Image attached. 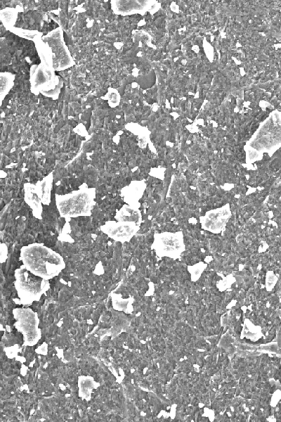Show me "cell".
<instances>
[{
  "label": "cell",
  "instance_id": "cell-2",
  "mask_svg": "<svg viewBox=\"0 0 281 422\" xmlns=\"http://www.w3.org/2000/svg\"><path fill=\"white\" fill-rule=\"evenodd\" d=\"M37 51L41 63L31 69V84L34 94L42 92L48 96L58 94L59 79L55 75L53 58L49 47L41 40H37Z\"/></svg>",
  "mask_w": 281,
  "mask_h": 422
},
{
  "label": "cell",
  "instance_id": "cell-8",
  "mask_svg": "<svg viewBox=\"0 0 281 422\" xmlns=\"http://www.w3.org/2000/svg\"><path fill=\"white\" fill-rule=\"evenodd\" d=\"M42 40L51 50L54 70L64 69L72 65L73 61L62 41L59 31L51 34L50 37L46 36Z\"/></svg>",
  "mask_w": 281,
  "mask_h": 422
},
{
  "label": "cell",
  "instance_id": "cell-3",
  "mask_svg": "<svg viewBox=\"0 0 281 422\" xmlns=\"http://www.w3.org/2000/svg\"><path fill=\"white\" fill-rule=\"evenodd\" d=\"M95 188L81 186L79 189L63 195H55V204L61 217L70 219L89 217L96 205Z\"/></svg>",
  "mask_w": 281,
  "mask_h": 422
},
{
  "label": "cell",
  "instance_id": "cell-10",
  "mask_svg": "<svg viewBox=\"0 0 281 422\" xmlns=\"http://www.w3.org/2000/svg\"><path fill=\"white\" fill-rule=\"evenodd\" d=\"M146 186L145 180L132 181L121 189V196L127 205H140L139 200L143 197Z\"/></svg>",
  "mask_w": 281,
  "mask_h": 422
},
{
  "label": "cell",
  "instance_id": "cell-1",
  "mask_svg": "<svg viewBox=\"0 0 281 422\" xmlns=\"http://www.w3.org/2000/svg\"><path fill=\"white\" fill-rule=\"evenodd\" d=\"M23 265L34 274L49 280L65 267L63 257L42 243H32L20 250Z\"/></svg>",
  "mask_w": 281,
  "mask_h": 422
},
{
  "label": "cell",
  "instance_id": "cell-17",
  "mask_svg": "<svg viewBox=\"0 0 281 422\" xmlns=\"http://www.w3.org/2000/svg\"><path fill=\"white\" fill-rule=\"evenodd\" d=\"M206 264L203 262H199L192 266L188 267V270L190 272L192 281H196L198 279L202 271L206 268Z\"/></svg>",
  "mask_w": 281,
  "mask_h": 422
},
{
  "label": "cell",
  "instance_id": "cell-5",
  "mask_svg": "<svg viewBox=\"0 0 281 422\" xmlns=\"http://www.w3.org/2000/svg\"><path fill=\"white\" fill-rule=\"evenodd\" d=\"M15 327L23 335L24 345L34 346L41 338L39 319L31 308H15L13 310Z\"/></svg>",
  "mask_w": 281,
  "mask_h": 422
},
{
  "label": "cell",
  "instance_id": "cell-12",
  "mask_svg": "<svg viewBox=\"0 0 281 422\" xmlns=\"http://www.w3.org/2000/svg\"><path fill=\"white\" fill-rule=\"evenodd\" d=\"M53 172H51L47 176L39 181L35 185L36 192L42 205H49L51 201V190L53 188Z\"/></svg>",
  "mask_w": 281,
  "mask_h": 422
},
{
  "label": "cell",
  "instance_id": "cell-16",
  "mask_svg": "<svg viewBox=\"0 0 281 422\" xmlns=\"http://www.w3.org/2000/svg\"><path fill=\"white\" fill-rule=\"evenodd\" d=\"M17 11L13 8H4L0 10V19L4 25L8 29H11L16 21L18 14Z\"/></svg>",
  "mask_w": 281,
  "mask_h": 422
},
{
  "label": "cell",
  "instance_id": "cell-9",
  "mask_svg": "<svg viewBox=\"0 0 281 422\" xmlns=\"http://www.w3.org/2000/svg\"><path fill=\"white\" fill-rule=\"evenodd\" d=\"M139 229V224L135 222L120 221H107L100 227L110 238L122 243L130 241Z\"/></svg>",
  "mask_w": 281,
  "mask_h": 422
},
{
  "label": "cell",
  "instance_id": "cell-4",
  "mask_svg": "<svg viewBox=\"0 0 281 422\" xmlns=\"http://www.w3.org/2000/svg\"><path fill=\"white\" fill-rule=\"evenodd\" d=\"M14 276L15 288L22 305H30L34 301H39L49 289L48 280L34 274L24 265L15 269Z\"/></svg>",
  "mask_w": 281,
  "mask_h": 422
},
{
  "label": "cell",
  "instance_id": "cell-6",
  "mask_svg": "<svg viewBox=\"0 0 281 422\" xmlns=\"http://www.w3.org/2000/svg\"><path fill=\"white\" fill-rule=\"evenodd\" d=\"M152 249L159 257L178 258L185 250L182 231L155 233Z\"/></svg>",
  "mask_w": 281,
  "mask_h": 422
},
{
  "label": "cell",
  "instance_id": "cell-15",
  "mask_svg": "<svg viewBox=\"0 0 281 422\" xmlns=\"http://www.w3.org/2000/svg\"><path fill=\"white\" fill-rule=\"evenodd\" d=\"M14 84V75L9 72H0V106L2 101Z\"/></svg>",
  "mask_w": 281,
  "mask_h": 422
},
{
  "label": "cell",
  "instance_id": "cell-14",
  "mask_svg": "<svg viewBox=\"0 0 281 422\" xmlns=\"http://www.w3.org/2000/svg\"><path fill=\"white\" fill-rule=\"evenodd\" d=\"M99 383L96 382L92 376H80L78 378L79 397L86 401L91 398L93 391L99 387Z\"/></svg>",
  "mask_w": 281,
  "mask_h": 422
},
{
  "label": "cell",
  "instance_id": "cell-18",
  "mask_svg": "<svg viewBox=\"0 0 281 422\" xmlns=\"http://www.w3.org/2000/svg\"><path fill=\"white\" fill-rule=\"evenodd\" d=\"M7 247L4 244L0 245V262H4L7 258Z\"/></svg>",
  "mask_w": 281,
  "mask_h": 422
},
{
  "label": "cell",
  "instance_id": "cell-7",
  "mask_svg": "<svg viewBox=\"0 0 281 422\" xmlns=\"http://www.w3.org/2000/svg\"><path fill=\"white\" fill-rule=\"evenodd\" d=\"M230 217V205L227 203L221 207L207 211L200 217V221L204 230L217 234L223 231Z\"/></svg>",
  "mask_w": 281,
  "mask_h": 422
},
{
  "label": "cell",
  "instance_id": "cell-11",
  "mask_svg": "<svg viewBox=\"0 0 281 422\" xmlns=\"http://www.w3.org/2000/svg\"><path fill=\"white\" fill-rule=\"evenodd\" d=\"M24 200L32 209L33 216L37 219H41L43 206L36 192L34 184L29 182L24 184Z\"/></svg>",
  "mask_w": 281,
  "mask_h": 422
},
{
  "label": "cell",
  "instance_id": "cell-13",
  "mask_svg": "<svg viewBox=\"0 0 281 422\" xmlns=\"http://www.w3.org/2000/svg\"><path fill=\"white\" fill-rule=\"evenodd\" d=\"M140 205H123L115 215L117 221L132 222L140 224L141 221V213L139 210Z\"/></svg>",
  "mask_w": 281,
  "mask_h": 422
}]
</instances>
